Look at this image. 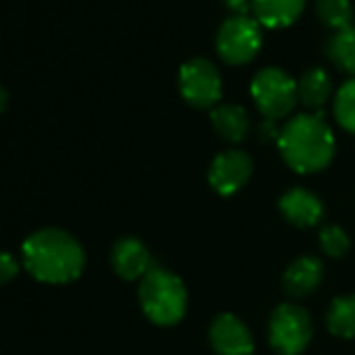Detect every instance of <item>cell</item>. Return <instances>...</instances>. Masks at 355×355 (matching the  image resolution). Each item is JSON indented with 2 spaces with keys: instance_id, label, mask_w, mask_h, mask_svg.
Instances as JSON below:
<instances>
[{
  "instance_id": "6da1fadb",
  "label": "cell",
  "mask_w": 355,
  "mask_h": 355,
  "mask_svg": "<svg viewBox=\"0 0 355 355\" xmlns=\"http://www.w3.org/2000/svg\"><path fill=\"white\" fill-rule=\"evenodd\" d=\"M26 270L40 282L67 284L82 276L86 251L80 241L61 228H42L30 234L21 247Z\"/></svg>"
},
{
  "instance_id": "7a4b0ae2",
  "label": "cell",
  "mask_w": 355,
  "mask_h": 355,
  "mask_svg": "<svg viewBox=\"0 0 355 355\" xmlns=\"http://www.w3.org/2000/svg\"><path fill=\"white\" fill-rule=\"evenodd\" d=\"M278 150L293 171L318 173L334 159V132L322 113H299L282 125Z\"/></svg>"
},
{
  "instance_id": "3957f363",
  "label": "cell",
  "mask_w": 355,
  "mask_h": 355,
  "mask_svg": "<svg viewBox=\"0 0 355 355\" xmlns=\"http://www.w3.org/2000/svg\"><path fill=\"white\" fill-rule=\"evenodd\" d=\"M138 301L142 313L163 328L180 324L189 309V293L182 278L163 266H153L140 280Z\"/></svg>"
},
{
  "instance_id": "277c9868",
  "label": "cell",
  "mask_w": 355,
  "mask_h": 355,
  "mask_svg": "<svg viewBox=\"0 0 355 355\" xmlns=\"http://www.w3.org/2000/svg\"><path fill=\"white\" fill-rule=\"evenodd\" d=\"M251 96L266 119H282L299 103L297 82L280 67H263L251 80Z\"/></svg>"
},
{
  "instance_id": "5b68a950",
  "label": "cell",
  "mask_w": 355,
  "mask_h": 355,
  "mask_svg": "<svg viewBox=\"0 0 355 355\" xmlns=\"http://www.w3.org/2000/svg\"><path fill=\"white\" fill-rule=\"evenodd\" d=\"M313 336V322L307 309L297 303L278 305L268 322V340L278 355H301Z\"/></svg>"
},
{
  "instance_id": "8992f818",
  "label": "cell",
  "mask_w": 355,
  "mask_h": 355,
  "mask_svg": "<svg viewBox=\"0 0 355 355\" xmlns=\"http://www.w3.org/2000/svg\"><path fill=\"white\" fill-rule=\"evenodd\" d=\"M261 26L249 15L228 17L216 34V51L228 65H245L253 61L261 49Z\"/></svg>"
},
{
  "instance_id": "52a82bcc",
  "label": "cell",
  "mask_w": 355,
  "mask_h": 355,
  "mask_svg": "<svg viewBox=\"0 0 355 355\" xmlns=\"http://www.w3.org/2000/svg\"><path fill=\"white\" fill-rule=\"evenodd\" d=\"M180 96L195 109H214L220 105L224 82L214 61L195 57L187 61L178 73Z\"/></svg>"
},
{
  "instance_id": "ba28073f",
  "label": "cell",
  "mask_w": 355,
  "mask_h": 355,
  "mask_svg": "<svg viewBox=\"0 0 355 355\" xmlns=\"http://www.w3.org/2000/svg\"><path fill=\"white\" fill-rule=\"evenodd\" d=\"M253 175V159L241 148H228L214 157L207 169L209 187L220 197L236 195Z\"/></svg>"
},
{
  "instance_id": "9c48e42d",
  "label": "cell",
  "mask_w": 355,
  "mask_h": 355,
  "mask_svg": "<svg viewBox=\"0 0 355 355\" xmlns=\"http://www.w3.org/2000/svg\"><path fill=\"white\" fill-rule=\"evenodd\" d=\"M209 345L216 355H253L255 351L249 326L234 313H220L211 320Z\"/></svg>"
},
{
  "instance_id": "30bf717a",
  "label": "cell",
  "mask_w": 355,
  "mask_h": 355,
  "mask_svg": "<svg viewBox=\"0 0 355 355\" xmlns=\"http://www.w3.org/2000/svg\"><path fill=\"white\" fill-rule=\"evenodd\" d=\"M111 266L123 280H142L155 266L148 247L136 236H123L115 241L111 249Z\"/></svg>"
},
{
  "instance_id": "8fae6325",
  "label": "cell",
  "mask_w": 355,
  "mask_h": 355,
  "mask_svg": "<svg viewBox=\"0 0 355 355\" xmlns=\"http://www.w3.org/2000/svg\"><path fill=\"white\" fill-rule=\"evenodd\" d=\"M278 209L282 218L295 228H313L324 218L322 199L303 187H295L286 191L278 199Z\"/></svg>"
},
{
  "instance_id": "7c38bea8",
  "label": "cell",
  "mask_w": 355,
  "mask_h": 355,
  "mask_svg": "<svg viewBox=\"0 0 355 355\" xmlns=\"http://www.w3.org/2000/svg\"><path fill=\"white\" fill-rule=\"evenodd\" d=\"M324 280V263L320 257L301 255L293 259L282 274V288L293 299H303L311 295Z\"/></svg>"
},
{
  "instance_id": "4fadbf2b",
  "label": "cell",
  "mask_w": 355,
  "mask_h": 355,
  "mask_svg": "<svg viewBox=\"0 0 355 355\" xmlns=\"http://www.w3.org/2000/svg\"><path fill=\"white\" fill-rule=\"evenodd\" d=\"M211 125L216 130V134L230 142V144H239L243 142L249 132H251V119H249V113L245 107L241 105H232V103H226V105H218L211 109Z\"/></svg>"
},
{
  "instance_id": "5bb4252c",
  "label": "cell",
  "mask_w": 355,
  "mask_h": 355,
  "mask_svg": "<svg viewBox=\"0 0 355 355\" xmlns=\"http://www.w3.org/2000/svg\"><path fill=\"white\" fill-rule=\"evenodd\" d=\"M299 103L311 113H320V109L332 96V78L322 67H309L297 80Z\"/></svg>"
},
{
  "instance_id": "9a60e30c",
  "label": "cell",
  "mask_w": 355,
  "mask_h": 355,
  "mask_svg": "<svg viewBox=\"0 0 355 355\" xmlns=\"http://www.w3.org/2000/svg\"><path fill=\"white\" fill-rule=\"evenodd\" d=\"M305 7V0H253V13L259 26L270 30L288 28Z\"/></svg>"
},
{
  "instance_id": "2e32d148",
  "label": "cell",
  "mask_w": 355,
  "mask_h": 355,
  "mask_svg": "<svg viewBox=\"0 0 355 355\" xmlns=\"http://www.w3.org/2000/svg\"><path fill=\"white\" fill-rule=\"evenodd\" d=\"M324 53L336 69L355 78V26L332 32L324 44Z\"/></svg>"
},
{
  "instance_id": "e0dca14e",
  "label": "cell",
  "mask_w": 355,
  "mask_h": 355,
  "mask_svg": "<svg viewBox=\"0 0 355 355\" xmlns=\"http://www.w3.org/2000/svg\"><path fill=\"white\" fill-rule=\"evenodd\" d=\"M326 326L334 336L355 338V293L340 295L330 301L326 311Z\"/></svg>"
},
{
  "instance_id": "ac0fdd59",
  "label": "cell",
  "mask_w": 355,
  "mask_h": 355,
  "mask_svg": "<svg viewBox=\"0 0 355 355\" xmlns=\"http://www.w3.org/2000/svg\"><path fill=\"white\" fill-rule=\"evenodd\" d=\"M315 15L322 26L332 32L353 26L351 0H315Z\"/></svg>"
},
{
  "instance_id": "d6986e66",
  "label": "cell",
  "mask_w": 355,
  "mask_h": 355,
  "mask_svg": "<svg viewBox=\"0 0 355 355\" xmlns=\"http://www.w3.org/2000/svg\"><path fill=\"white\" fill-rule=\"evenodd\" d=\"M334 117L338 125L355 134V78L347 80L334 96Z\"/></svg>"
},
{
  "instance_id": "ffe728a7",
  "label": "cell",
  "mask_w": 355,
  "mask_h": 355,
  "mask_svg": "<svg viewBox=\"0 0 355 355\" xmlns=\"http://www.w3.org/2000/svg\"><path fill=\"white\" fill-rule=\"evenodd\" d=\"M318 245L322 249V253L326 257H345L351 249V239L349 234L336 226V224H326L320 228V234H318Z\"/></svg>"
},
{
  "instance_id": "44dd1931",
  "label": "cell",
  "mask_w": 355,
  "mask_h": 355,
  "mask_svg": "<svg viewBox=\"0 0 355 355\" xmlns=\"http://www.w3.org/2000/svg\"><path fill=\"white\" fill-rule=\"evenodd\" d=\"M17 274H19L17 259L11 253H7V251H0V286L11 282V280H15Z\"/></svg>"
},
{
  "instance_id": "7402d4cb",
  "label": "cell",
  "mask_w": 355,
  "mask_h": 355,
  "mask_svg": "<svg viewBox=\"0 0 355 355\" xmlns=\"http://www.w3.org/2000/svg\"><path fill=\"white\" fill-rule=\"evenodd\" d=\"M280 132L282 128L274 121V119H261L259 125H257V136L261 142H276L278 144V138H280Z\"/></svg>"
},
{
  "instance_id": "603a6c76",
  "label": "cell",
  "mask_w": 355,
  "mask_h": 355,
  "mask_svg": "<svg viewBox=\"0 0 355 355\" xmlns=\"http://www.w3.org/2000/svg\"><path fill=\"white\" fill-rule=\"evenodd\" d=\"M222 3L234 15H247L253 9V0H222Z\"/></svg>"
},
{
  "instance_id": "cb8c5ba5",
  "label": "cell",
  "mask_w": 355,
  "mask_h": 355,
  "mask_svg": "<svg viewBox=\"0 0 355 355\" xmlns=\"http://www.w3.org/2000/svg\"><path fill=\"white\" fill-rule=\"evenodd\" d=\"M7 105H9V94L3 86H0V113L7 109Z\"/></svg>"
}]
</instances>
